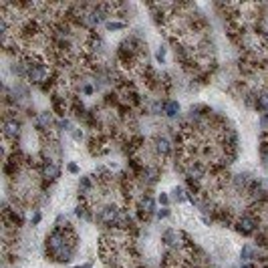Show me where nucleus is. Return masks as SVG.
Segmentation results:
<instances>
[{"label": "nucleus", "mask_w": 268, "mask_h": 268, "mask_svg": "<svg viewBox=\"0 0 268 268\" xmlns=\"http://www.w3.org/2000/svg\"><path fill=\"white\" fill-rule=\"evenodd\" d=\"M256 228H258V220H256L254 216H250V214L240 216V218H238V222H236V230H238L240 234H244V236L252 234Z\"/></svg>", "instance_id": "1"}, {"label": "nucleus", "mask_w": 268, "mask_h": 268, "mask_svg": "<svg viewBox=\"0 0 268 268\" xmlns=\"http://www.w3.org/2000/svg\"><path fill=\"white\" fill-rule=\"evenodd\" d=\"M119 214H121V210H119L117 206H105V208L101 210V214H99V220L111 226V224H115V222H117Z\"/></svg>", "instance_id": "2"}, {"label": "nucleus", "mask_w": 268, "mask_h": 268, "mask_svg": "<svg viewBox=\"0 0 268 268\" xmlns=\"http://www.w3.org/2000/svg\"><path fill=\"white\" fill-rule=\"evenodd\" d=\"M42 177H47V180H59L61 177V165L51 161V159H47L44 165H42Z\"/></svg>", "instance_id": "3"}, {"label": "nucleus", "mask_w": 268, "mask_h": 268, "mask_svg": "<svg viewBox=\"0 0 268 268\" xmlns=\"http://www.w3.org/2000/svg\"><path fill=\"white\" fill-rule=\"evenodd\" d=\"M155 149H157L159 155H169V153H171V143H169V139L157 135V137H155Z\"/></svg>", "instance_id": "4"}, {"label": "nucleus", "mask_w": 268, "mask_h": 268, "mask_svg": "<svg viewBox=\"0 0 268 268\" xmlns=\"http://www.w3.org/2000/svg\"><path fill=\"white\" fill-rule=\"evenodd\" d=\"M18 133H20V123L16 119H10L4 123V137L14 139V137H18Z\"/></svg>", "instance_id": "5"}, {"label": "nucleus", "mask_w": 268, "mask_h": 268, "mask_svg": "<svg viewBox=\"0 0 268 268\" xmlns=\"http://www.w3.org/2000/svg\"><path fill=\"white\" fill-rule=\"evenodd\" d=\"M163 113L167 115V117H177V113H180V103L177 101H173V99H169V101H163Z\"/></svg>", "instance_id": "6"}, {"label": "nucleus", "mask_w": 268, "mask_h": 268, "mask_svg": "<svg viewBox=\"0 0 268 268\" xmlns=\"http://www.w3.org/2000/svg\"><path fill=\"white\" fill-rule=\"evenodd\" d=\"M51 123H53V115H51L49 111L38 113V117H36V127H38V129H49Z\"/></svg>", "instance_id": "7"}, {"label": "nucleus", "mask_w": 268, "mask_h": 268, "mask_svg": "<svg viewBox=\"0 0 268 268\" xmlns=\"http://www.w3.org/2000/svg\"><path fill=\"white\" fill-rule=\"evenodd\" d=\"M258 111H268V91H262V93H258V97H256V105H254Z\"/></svg>", "instance_id": "8"}, {"label": "nucleus", "mask_w": 268, "mask_h": 268, "mask_svg": "<svg viewBox=\"0 0 268 268\" xmlns=\"http://www.w3.org/2000/svg\"><path fill=\"white\" fill-rule=\"evenodd\" d=\"M163 242H165L167 246H175V244H177V232H175V230L163 232Z\"/></svg>", "instance_id": "9"}, {"label": "nucleus", "mask_w": 268, "mask_h": 268, "mask_svg": "<svg viewBox=\"0 0 268 268\" xmlns=\"http://www.w3.org/2000/svg\"><path fill=\"white\" fill-rule=\"evenodd\" d=\"M234 184H236V188H238V190L246 188V184H248V173H238V175H236V180H234Z\"/></svg>", "instance_id": "10"}, {"label": "nucleus", "mask_w": 268, "mask_h": 268, "mask_svg": "<svg viewBox=\"0 0 268 268\" xmlns=\"http://www.w3.org/2000/svg\"><path fill=\"white\" fill-rule=\"evenodd\" d=\"M105 26H107V30H121V28H125V22H117V20H107V22H105Z\"/></svg>", "instance_id": "11"}, {"label": "nucleus", "mask_w": 268, "mask_h": 268, "mask_svg": "<svg viewBox=\"0 0 268 268\" xmlns=\"http://www.w3.org/2000/svg\"><path fill=\"white\" fill-rule=\"evenodd\" d=\"M141 210H145V212H153V200H151L149 196H145V198L141 200Z\"/></svg>", "instance_id": "12"}, {"label": "nucleus", "mask_w": 268, "mask_h": 268, "mask_svg": "<svg viewBox=\"0 0 268 268\" xmlns=\"http://www.w3.org/2000/svg\"><path fill=\"white\" fill-rule=\"evenodd\" d=\"M242 258H244V260H250V258H256V254H254L252 246H248V244H246V246L242 248Z\"/></svg>", "instance_id": "13"}, {"label": "nucleus", "mask_w": 268, "mask_h": 268, "mask_svg": "<svg viewBox=\"0 0 268 268\" xmlns=\"http://www.w3.org/2000/svg\"><path fill=\"white\" fill-rule=\"evenodd\" d=\"M173 200H175V202H184V200H188V196L184 194L182 188H173Z\"/></svg>", "instance_id": "14"}, {"label": "nucleus", "mask_w": 268, "mask_h": 268, "mask_svg": "<svg viewBox=\"0 0 268 268\" xmlns=\"http://www.w3.org/2000/svg\"><path fill=\"white\" fill-rule=\"evenodd\" d=\"M57 125H59L61 129H65V131H71V129H73V127H71V121H67V119H61Z\"/></svg>", "instance_id": "15"}, {"label": "nucleus", "mask_w": 268, "mask_h": 268, "mask_svg": "<svg viewBox=\"0 0 268 268\" xmlns=\"http://www.w3.org/2000/svg\"><path fill=\"white\" fill-rule=\"evenodd\" d=\"M155 59H157L159 63H163V61H165V49H163V47H159V51H157V55H155Z\"/></svg>", "instance_id": "16"}, {"label": "nucleus", "mask_w": 268, "mask_h": 268, "mask_svg": "<svg viewBox=\"0 0 268 268\" xmlns=\"http://www.w3.org/2000/svg\"><path fill=\"white\" fill-rule=\"evenodd\" d=\"M167 216H169L167 208H163V210H159V212H157V218H159V220H161V218H167Z\"/></svg>", "instance_id": "17"}, {"label": "nucleus", "mask_w": 268, "mask_h": 268, "mask_svg": "<svg viewBox=\"0 0 268 268\" xmlns=\"http://www.w3.org/2000/svg\"><path fill=\"white\" fill-rule=\"evenodd\" d=\"M69 171L71 173H79V165L77 163H69Z\"/></svg>", "instance_id": "18"}, {"label": "nucleus", "mask_w": 268, "mask_h": 268, "mask_svg": "<svg viewBox=\"0 0 268 268\" xmlns=\"http://www.w3.org/2000/svg\"><path fill=\"white\" fill-rule=\"evenodd\" d=\"M40 222V212H34L32 214V224H38Z\"/></svg>", "instance_id": "19"}, {"label": "nucleus", "mask_w": 268, "mask_h": 268, "mask_svg": "<svg viewBox=\"0 0 268 268\" xmlns=\"http://www.w3.org/2000/svg\"><path fill=\"white\" fill-rule=\"evenodd\" d=\"M83 93H85V95H91V93H93V87H91V85H85V87H83Z\"/></svg>", "instance_id": "20"}, {"label": "nucleus", "mask_w": 268, "mask_h": 268, "mask_svg": "<svg viewBox=\"0 0 268 268\" xmlns=\"http://www.w3.org/2000/svg\"><path fill=\"white\" fill-rule=\"evenodd\" d=\"M73 137H75V139L79 141V139L83 137V131H81V129H75V131H73Z\"/></svg>", "instance_id": "21"}, {"label": "nucleus", "mask_w": 268, "mask_h": 268, "mask_svg": "<svg viewBox=\"0 0 268 268\" xmlns=\"http://www.w3.org/2000/svg\"><path fill=\"white\" fill-rule=\"evenodd\" d=\"M159 202H161V204H167V196H165V194H161V196H159Z\"/></svg>", "instance_id": "22"}, {"label": "nucleus", "mask_w": 268, "mask_h": 268, "mask_svg": "<svg viewBox=\"0 0 268 268\" xmlns=\"http://www.w3.org/2000/svg\"><path fill=\"white\" fill-rule=\"evenodd\" d=\"M240 268H254L252 264H244V266H240Z\"/></svg>", "instance_id": "23"}]
</instances>
